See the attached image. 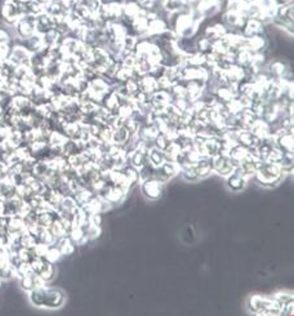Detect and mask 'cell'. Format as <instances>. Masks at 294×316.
I'll list each match as a JSON object with an SVG mask.
<instances>
[{"label":"cell","mask_w":294,"mask_h":316,"mask_svg":"<svg viewBox=\"0 0 294 316\" xmlns=\"http://www.w3.org/2000/svg\"><path fill=\"white\" fill-rule=\"evenodd\" d=\"M234 172H235V168L232 167L231 164H230L229 159H227V161H226L225 165H223V167H222L221 169L218 170L217 174H218V176H221V177H226V178H227L230 176V174H232V173H234Z\"/></svg>","instance_id":"cell-15"},{"label":"cell","mask_w":294,"mask_h":316,"mask_svg":"<svg viewBox=\"0 0 294 316\" xmlns=\"http://www.w3.org/2000/svg\"><path fill=\"white\" fill-rule=\"evenodd\" d=\"M8 39H9V36H8L7 32L3 31V30H0V44H4V43H7Z\"/></svg>","instance_id":"cell-16"},{"label":"cell","mask_w":294,"mask_h":316,"mask_svg":"<svg viewBox=\"0 0 294 316\" xmlns=\"http://www.w3.org/2000/svg\"><path fill=\"white\" fill-rule=\"evenodd\" d=\"M63 301H65L63 293L55 289L45 288L44 301H43L44 309H59L63 305Z\"/></svg>","instance_id":"cell-3"},{"label":"cell","mask_w":294,"mask_h":316,"mask_svg":"<svg viewBox=\"0 0 294 316\" xmlns=\"http://www.w3.org/2000/svg\"><path fill=\"white\" fill-rule=\"evenodd\" d=\"M181 173H182V176H184L185 180L190 181V182L199 180V176H197V173H196V168H195V165L194 167L186 168V169H182L181 170Z\"/></svg>","instance_id":"cell-14"},{"label":"cell","mask_w":294,"mask_h":316,"mask_svg":"<svg viewBox=\"0 0 294 316\" xmlns=\"http://www.w3.org/2000/svg\"><path fill=\"white\" fill-rule=\"evenodd\" d=\"M273 298L276 299L277 302L280 303V306L287 305L289 302H293V294L288 292H277L272 295Z\"/></svg>","instance_id":"cell-13"},{"label":"cell","mask_w":294,"mask_h":316,"mask_svg":"<svg viewBox=\"0 0 294 316\" xmlns=\"http://www.w3.org/2000/svg\"><path fill=\"white\" fill-rule=\"evenodd\" d=\"M246 184H248V178L240 174L238 170L227 177V186L232 191H242L246 187Z\"/></svg>","instance_id":"cell-4"},{"label":"cell","mask_w":294,"mask_h":316,"mask_svg":"<svg viewBox=\"0 0 294 316\" xmlns=\"http://www.w3.org/2000/svg\"><path fill=\"white\" fill-rule=\"evenodd\" d=\"M147 160H149L150 165H153L154 168L161 167L163 163L165 161V157H164L163 150L156 149L155 146H151L147 151Z\"/></svg>","instance_id":"cell-6"},{"label":"cell","mask_w":294,"mask_h":316,"mask_svg":"<svg viewBox=\"0 0 294 316\" xmlns=\"http://www.w3.org/2000/svg\"><path fill=\"white\" fill-rule=\"evenodd\" d=\"M83 231H84V235H85V237H87L88 240L97 239V237H100L101 234H102L101 226L92 225V223H89V225H88Z\"/></svg>","instance_id":"cell-11"},{"label":"cell","mask_w":294,"mask_h":316,"mask_svg":"<svg viewBox=\"0 0 294 316\" xmlns=\"http://www.w3.org/2000/svg\"><path fill=\"white\" fill-rule=\"evenodd\" d=\"M61 257H62V254H61L58 248L53 244V245H49L48 250H47V253L44 256V260L48 261L49 263H55Z\"/></svg>","instance_id":"cell-10"},{"label":"cell","mask_w":294,"mask_h":316,"mask_svg":"<svg viewBox=\"0 0 294 316\" xmlns=\"http://www.w3.org/2000/svg\"><path fill=\"white\" fill-rule=\"evenodd\" d=\"M273 302L272 297L262 294H253L248 299V307L252 313L257 315H268L270 307Z\"/></svg>","instance_id":"cell-1"},{"label":"cell","mask_w":294,"mask_h":316,"mask_svg":"<svg viewBox=\"0 0 294 316\" xmlns=\"http://www.w3.org/2000/svg\"><path fill=\"white\" fill-rule=\"evenodd\" d=\"M212 47H213V43L209 42L208 39L203 38L200 39L199 42L196 43V49L199 53H203V54H208V53H212Z\"/></svg>","instance_id":"cell-12"},{"label":"cell","mask_w":294,"mask_h":316,"mask_svg":"<svg viewBox=\"0 0 294 316\" xmlns=\"http://www.w3.org/2000/svg\"><path fill=\"white\" fill-rule=\"evenodd\" d=\"M54 245L58 248L62 256H70V254H73L74 252H75V248H77L75 243H74L73 240L70 239L67 235L55 240Z\"/></svg>","instance_id":"cell-5"},{"label":"cell","mask_w":294,"mask_h":316,"mask_svg":"<svg viewBox=\"0 0 294 316\" xmlns=\"http://www.w3.org/2000/svg\"><path fill=\"white\" fill-rule=\"evenodd\" d=\"M195 168H196V173L197 176H199V178H205L211 173H213V172H212L211 164H209V159H201L200 161L195 165Z\"/></svg>","instance_id":"cell-9"},{"label":"cell","mask_w":294,"mask_h":316,"mask_svg":"<svg viewBox=\"0 0 294 316\" xmlns=\"http://www.w3.org/2000/svg\"><path fill=\"white\" fill-rule=\"evenodd\" d=\"M120 170H121V173L124 174V177L127 178V181L131 184L132 187H134L135 184H138V182H141V180H139L138 169H135L134 167H132V165L127 164V165H124Z\"/></svg>","instance_id":"cell-7"},{"label":"cell","mask_w":294,"mask_h":316,"mask_svg":"<svg viewBox=\"0 0 294 316\" xmlns=\"http://www.w3.org/2000/svg\"><path fill=\"white\" fill-rule=\"evenodd\" d=\"M131 134L124 127H119L116 129H112V143L114 145H119V146H124L125 143L128 142Z\"/></svg>","instance_id":"cell-8"},{"label":"cell","mask_w":294,"mask_h":316,"mask_svg":"<svg viewBox=\"0 0 294 316\" xmlns=\"http://www.w3.org/2000/svg\"><path fill=\"white\" fill-rule=\"evenodd\" d=\"M142 194L150 200H158L161 198L164 190V184L159 182L155 178H147V180L142 181Z\"/></svg>","instance_id":"cell-2"},{"label":"cell","mask_w":294,"mask_h":316,"mask_svg":"<svg viewBox=\"0 0 294 316\" xmlns=\"http://www.w3.org/2000/svg\"><path fill=\"white\" fill-rule=\"evenodd\" d=\"M0 217H5V203L0 199Z\"/></svg>","instance_id":"cell-17"}]
</instances>
